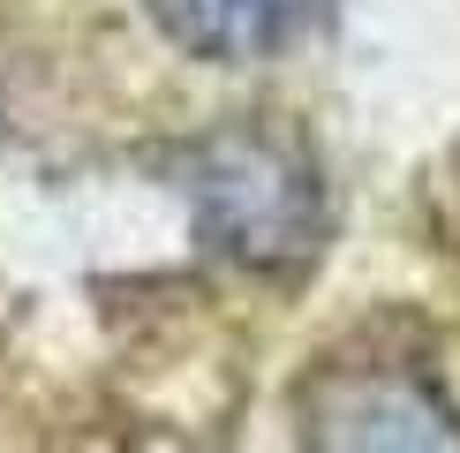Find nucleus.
I'll list each match as a JSON object with an SVG mask.
<instances>
[{"instance_id": "nucleus-1", "label": "nucleus", "mask_w": 460, "mask_h": 453, "mask_svg": "<svg viewBox=\"0 0 460 453\" xmlns=\"http://www.w3.org/2000/svg\"><path fill=\"white\" fill-rule=\"evenodd\" d=\"M189 197H197V235L234 264L272 272V264L310 257L324 235V189L310 159L264 129H234V137L204 144Z\"/></svg>"}, {"instance_id": "nucleus-3", "label": "nucleus", "mask_w": 460, "mask_h": 453, "mask_svg": "<svg viewBox=\"0 0 460 453\" xmlns=\"http://www.w3.org/2000/svg\"><path fill=\"white\" fill-rule=\"evenodd\" d=\"M144 8L189 61L242 68V61H264V53L295 46L332 0H144Z\"/></svg>"}, {"instance_id": "nucleus-2", "label": "nucleus", "mask_w": 460, "mask_h": 453, "mask_svg": "<svg viewBox=\"0 0 460 453\" xmlns=\"http://www.w3.org/2000/svg\"><path fill=\"white\" fill-rule=\"evenodd\" d=\"M310 453H460V415L415 363H355L317 393Z\"/></svg>"}]
</instances>
